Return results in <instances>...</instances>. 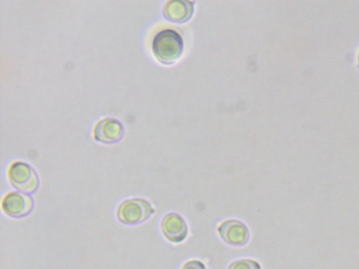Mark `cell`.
Returning a JSON list of instances; mask_svg holds the SVG:
<instances>
[{"label":"cell","mask_w":359,"mask_h":269,"mask_svg":"<svg viewBox=\"0 0 359 269\" xmlns=\"http://www.w3.org/2000/svg\"><path fill=\"white\" fill-rule=\"evenodd\" d=\"M152 50L155 57L161 62L170 64L181 56L183 41L181 36L172 29H164L154 38Z\"/></svg>","instance_id":"obj_1"},{"label":"cell","mask_w":359,"mask_h":269,"mask_svg":"<svg viewBox=\"0 0 359 269\" xmlns=\"http://www.w3.org/2000/svg\"><path fill=\"white\" fill-rule=\"evenodd\" d=\"M151 203L140 198L127 199L118 207L116 216L120 222L128 226L140 224L154 213Z\"/></svg>","instance_id":"obj_2"},{"label":"cell","mask_w":359,"mask_h":269,"mask_svg":"<svg viewBox=\"0 0 359 269\" xmlns=\"http://www.w3.org/2000/svg\"><path fill=\"white\" fill-rule=\"evenodd\" d=\"M8 179L13 187L27 194L36 192L39 185L36 172L25 162L12 163L8 170Z\"/></svg>","instance_id":"obj_3"},{"label":"cell","mask_w":359,"mask_h":269,"mask_svg":"<svg viewBox=\"0 0 359 269\" xmlns=\"http://www.w3.org/2000/svg\"><path fill=\"white\" fill-rule=\"evenodd\" d=\"M34 207L33 198L20 191H11L4 195L1 201V209L7 216L20 219L29 214Z\"/></svg>","instance_id":"obj_4"},{"label":"cell","mask_w":359,"mask_h":269,"mask_svg":"<svg viewBox=\"0 0 359 269\" xmlns=\"http://www.w3.org/2000/svg\"><path fill=\"white\" fill-rule=\"evenodd\" d=\"M217 230L224 242L231 246H243L250 239L248 227L242 221L236 219L224 221L218 227Z\"/></svg>","instance_id":"obj_5"},{"label":"cell","mask_w":359,"mask_h":269,"mask_svg":"<svg viewBox=\"0 0 359 269\" xmlns=\"http://www.w3.org/2000/svg\"><path fill=\"white\" fill-rule=\"evenodd\" d=\"M161 227L165 237L172 242H181L187 235V223L183 217L176 212H170L165 215L161 221Z\"/></svg>","instance_id":"obj_6"},{"label":"cell","mask_w":359,"mask_h":269,"mask_svg":"<svg viewBox=\"0 0 359 269\" xmlns=\"http://www.w3.org/2000/svg\"><path fill=\"white\" fill-rule=\"evenodd\" d=\"M123 132V126L119 120L114 118H105L95 125L94 137L100 142L112 144L120 141Z\"/></svg>","instance_id":"obj_7"},{"label":"cell","mask_w":359,"mask_h":269,"mask_svg":"<svg viewBox=\"0 0 359 269\" xmlns=\"http://www.w3.org/2000/svg\"><path fill=\"white\" fill-rule=\"evenodd\" d=\"M228 269H262L259 263L251 259H240L230 264Z\"/></svg>","instance_id":"obj_8"},{"label":"cell","mask_w":359,"mask_h":269,"mask_svg":"<svg viewBox=\"0 0 359 269\" xmlns=\"http://www.w3.org/2000/svg\"><path fill=\"white\" fill-rule=\"evenodd\" d=\"M182 269H206V268L201 261L192 260L187 262Z\"/></svg>","instance_id":"obj_9"},{"label":"cell","mask_w":359,"mask_h":269,"mask_svg":"<svg viewBox=\"0 0 359 269\" xmlns=\"http://www.w3.org/2000/svg\"><path fill=\"white\" fill-rule=\"evenodd\" d=\"M358 60H359V55H358Z\"/></svg>","instance_id":"obj_10"}]
</instances>
